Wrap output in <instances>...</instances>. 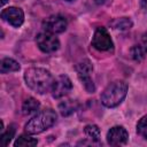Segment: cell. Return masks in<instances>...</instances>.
Here are the masks:
<instances>
[{"label": "cell", "mask_w": 147, "mask_h": 147, "mask_svg": "<svg viewBox=\"0 0 147 147\" xmlns=\"http://www.w3.org/2000/svg\"><path fill=\"white\" fill-rule=\"evenodd\" d=\"M26 85L39 94L52 91L54 78L52 74L44 68H29L24 74Z\"/></svg>", "instance_id": "6da1fadb"}, {"label": "cell", "mask_w": 147, "mask_h": 147, "mask_svg": "<svg viewBox=\"0 0 147 147\" xmlns=\"http://www.w3.org/2000/svg\"><path fill=\"white\" fill-rule=\"evenodd\" d=\"M56 113L52 109H45L34 115L25 124V131L29 134H38L52 127L56 122Z\"/></svg>", "instance_id": "7a4b0ae2"}, {"label": "cell", "mask_w": 147, "mask_h": 147, "mask_svg": "<svg viewBox=\"0 0 147 147\" xmlns=\"http://www.w3.org/2000/svg\"><path fill=\"white\" fill-rule=\"evenodd\" d=\"M127 93V84L123 80H115L110 83L101 94V102L105 107L114 108L118 106Z\"/></svg>", "instance_id": "3957f363"}, {"label": "cell", "mask_w": 147, "mask_h": 147, "mask_svg": "<svg viewBox=\"0 0 147 147\" xmlns=\"http://www.w3.org/2000/svg\"><path fill=\"white\" fill-rule=\"evenodd\" d=\"M92 70H93V67L88 60H83L82 62H79L76 65V71L78 74V77L82 80V83L84 84V87L88 93H93L95 90L93 80L91 78Z\"/></svg>", "instance_id": "277c9868"}, {"label": "cell", "mask_w": 147, "mask_h": 147, "mask_svg": "<svg viewBox=\"0 0 147 147\" xmlns=\"http://www.w3.org/2000/svg\"><path fill=\"white\" fill-rule=\"evenodd\" d=\"M36 42L40 51L44 53H53L59 49L60 41L59 39L49 32H40L36 37Z\"/></svg>", "instance_id": "5b68a950"}, {"label": "cell", "mask_w": 147, "mask_h": 147, "mask_svg": "<svg viewBox=\"0 0 147 147\" xmlns=\"http://www.w3.org/2000/svg\"><path fill=\"white\" fill-rule=\"evenodd\" d=\"M92 46L98 51H109L113 48V40L106 28H98L92 39Z\"/></svg>", "instance_id": "8992f818"}, {"label": "cell", "mask_w": 147, "mask_h": 147, "mask_svg": "<svg viewBox=\"0 0 147 147\" xmlns=\"http://www.w3.org/2000/svg\"><path fill=\"white\" fill-rule=\"evenodd\" d=\"M68 22L62 15H52L42 22V29L49 33H62L65 31Z\"/></svg>", "instance_id": "52a82bcc"}, {"label": "cell", "mask_w": 147, "mask_h": 147, "mask_svg": "<svg viewBox=\"0 0 147 147\" xmlns=\"http://www.w3.org/2000/svg\"><path fill=\"white\" fill-rule=\"evenodd\" d=\"M72 88L71 80L68 76L61 75L56 79H54L53 88H52V95L55 99H60L64 95H67Z\"/></svg>", "instance_id": "ba28073f"}, {"label": "cell", "mask_w": 147, "mask_h": 147, "mask_svg": "<svg viewBox=\"0 0 147 147\" xmlns=\"http://www.w3.org/2000/svg\"><path fill=\"white\" fill-rule=\"evenodd\" d=\"M1 18L8 22L10 25L15 28H20L24 22V13L21 8L8 7L1 11Z\"/></svg>", "instance_id": "9c48e42d"}, {"label": "cell", "mask_w": 147, "mask_h": 147, "mask_svg": "<svg viewBox=\"0 0 147 147\" xmlns=\"http://www.w3.org/2000/svg\"><path fill=\"white\" fill-rule=\"evenodd\" d=\"M129 133L123 126H114L107 133V141L111 146H118L126 144Z\"/></svg>", "instance_id": "30bf717a"}, {"label": "cell", "mask_w": 147, "mask_h": 147, "mask_svg": "<svg viewBox=\"0 0 147 147\" xmlns=\"http://www.w3.org/2000/svg\"><path fill=\"white\" fill-rule=\"evenodd\" d=\"M147 53V33H145L141 38L140 44L134 45L131 48V55L136 61H141Z\"/></svg>", "instance_id": "8fae6325"}, {"label": "cell", "mask_w": 147, "mask_h": 147, "mask_svg": "<svg viewBox=\"0 0 147 147\" xmlns=\"http://www.w3.org/2000/svg\"><path fill=\"white\" fill-rule=\"evenodd\" d=\"M21 68L20 63L13 59L6 57L1 61L0 64V71L1 74H7V72H13V71H18Z\"/></svg>", "instance_id": "7c38bea8"}, {"label": "cell", "mask_w": 147, "mask_h": 147, "mask_svg": "<svg viewBox=\"0 0 147 147\" xmlns=\"http://www.w3.org/2000/svg\"><path fill=\"white\" fill-rule=\"evenodd\" d=\"M39 107H40V103L38 100H36L34 98H28L22 105V111H23V114L29 115L31 113L37 111L39 109Z\"/></svg>", "instance_id": "4fadbf2b"}, {"label": "cell", "mask_w": 147, "mask_h": 147, "mask_svg": "<svg viewBox=\"0 0 147 147\" xmlns=\"http://www.w3.org/2000/svg\"><path fill=\"white\" fill-rule=\"evenodd\" d=\"M110 25L116 29V30H127V29H131L132 26V21L127 17H121V18H116L114 20Z\"/></svg>", "instance_id": "5bb4252c"}, {"label": "cell", "mask_w": 147, "mask_h": 147, "mask_svg": "<svg viewBox=\"0 0 147 147\" xmlns=\"http://www.w3.org/2000/svg\"><path fill=\"white\" fill-rule=\"evenodd\" d=\"M84 131H85V134L88 137V139H91L92 141H96V142L100 141V129L96 125L94 124L86 125Z\"/></svg>", "instance_id": "9a60e30c"}, {"label": "cell", "mask_w": 147, "mask_h": 147, "mask_svg": "<svg viewBox=\"0 0 147 147\" xmlns=\"http://www.w3.org/2000/svg\"><path fill=\"white\" fill-rule=\"evenodd\" d=\"M38 144V140L37 139H34V138H32V137H30V136H24V134H22V136H20L17 139H16V141H15V146L17 147V146H23V147H32V146H36Z\"/></svg>", "instance_id": "2e32d148"}, {"label": "cell", "mask_w": 147, "mask_h": 147, "mask_svg": "<svg viewBox=\"0 0 147 147\" xmlns=\"http://www.w3.org/2000/svg\"><path fill=\"white\" fill-rule=\"evenodd\" d=\"M76 107H77V103H75L72 100L63 101V102L60 103V106H59L62 116H68V115L72 114V113L76 110Z\"/></svg>", "instance_id": "e0dca14e"}, {"label": "cell", "mask_w": 147, "mask_h": 147, "mask_svg": "<svg viewBox=\"0 0 147 147\" xmlns=\"http://www.w3.org/2000/svg\"><path fill=\"white\" fill-rule=\"evenodd\" d=\"M137 133L144 139H147V114L142 116L137 123Z\"/></svg>", "instance_id": "ac0fdd59"}, {"label": "cell", "mask_w": 147, "mask_h": 147, "mask_svg": "<svg viewBox=\"0 0 147 147\" xmlns=\"http://www.w3.org/2000/svg\"><path fill=\"white\" fill-rule=\"evenodd\" d=\"M14 133H15L14 126H9L8 130L1 134V145H2V146H7V145L10 142L11 138L14 137Z\"/></svg>", "instance_id": "d6986e66"}, {"label": "cell", "mask_w": 147, "mask_h": 147, "mask_svg": "<svg viewBox=\"0 0 147 147\" xmlns=\"http://www.w3.org/2000/svg\"><path fill=\"white\" fill-rule=\"evenodd\" d=\"M95 1V3H98V5H101V3H103L106 0H94Z\"/></svg>", "instance_id": "ffe728a7"}, {"label": "cell", "mask_w": 147, "mask_h": 147, "mask_svg": "<svg viewBox=\"0 0 147 147\" xmlns=\"http://www.w3.org/2000/svg\"><path fill=\"white\" fill-rule=\"evenodd\" d=\"M5 3H6V0H2L1 1V5H5Z\"/></svg>", "instance_id": "44dd1931"}, {"label": "cell", "mask_w": 147, "mask_h": 147, "mask_svg": "<svg viewBox=\"0 0 147 147\" xmlns=\"http://www.w3.org/2000/svg\"><path fill=\"white\" fill-rule=\"evenodd\" d=\"M67 1H74V0H67Z\"/></svg>", "instance_id": "7402d4cb"}]
</instances>
